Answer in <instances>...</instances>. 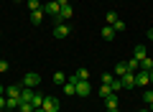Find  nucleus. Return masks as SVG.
Wrapping results in <instances>:
<instances>
[{
    "label": "nucleus",
    "mask_w": 153,
    "mask_h": 112,
    "mask_svg": "<svg viewBox=\"0 0 153 112\" xmlns=\"http://www.w3.org/2000/svg\"><path fill=\"white\" fill-rule=\"evenodd\" d=\"M38 84H41V76H38L36 71H28V74H23L21 87H28V89H33V87H38Z\"/></svg>",
    "instance_id": "nucleus-1"
},
{
    "label": "nucleus",
    "mask_w": 153,
    "mask_h": 112,
    "mask_svg": "<svg viewBox=\"0 0 153 112\" xmlns=\"http://www.w3.org/2000/svg\"><path fill=\"white\" fill-rule=\"evenodd\" d=\"M92 94V84L89 82H76V97H89Z\"/></svg>",
    "instance_id": "nucleus-2"
},
{
    "label": "nucleus",
    "mask_w": 153,
    "mask_h": 112,
    "mask_svg": "<svg viewBox=\"0 0 153 112\" xmlns=\"http://www.w3.org/2000/svg\"><path fill=\"white\" fill-rule=\"evenodd\" d=\"M120 82H123V89H133V87H138L135 84V71H128L125 76H120Z\"/></svg>",
    "instance_id": "nucleus-3"
},
{
    "label": "nucleus",
    "mask_w": 153,
    "mask_h": 112,
    "mask_svg": "<svg viewBox=\"0 0 153 112\" xmlns=\"http://www.w3.org/2000/svg\"><path fill=\"white\" fill-rule=\"evenodd\" d=\"M54 36H56V38H66V36H69V26H66V23H61V21H56Z\"/></svg>",
    "instance_id": "nucleus-4"
},
{
    "label": "nucleus",
    "mask_w": 153,
    "mask_h": 112,
    "mask_svg": "<svg viewBox=\"0 0 153 112\" xmlns=\"http://www.w3.org/2000/svg\"><path fill=\"white\" fill-rule=\"evenodd\" d=\"M44 13H46V16H59V13H61V5H59V3H56V0H54V3H46V5H44Z\"/></svg>",
    "instance_id": "nucleus-5"
},
{
    "label": "nucleus",
    "mask_w": 153,
    "mask_h": 112,
    "mask_svg": "<svg viewBox=\"0 0 153 112\" xmlns=\"http://www.w3.org/2000/svg\"><path fill=\"white\" fill-rule=\"evenodd\" d=\"M44 110L46 112H59V99H54V97H44Z\"/></svg>",
    "instance_id": "nucleus-6"
},
{
    "label": "nucleus",
    "mask_w": 153,
    "mask_h": 112,
    "mask_svg": "<svg viewBox=\"0 0 153 112\" xmlns=\"http://www.w3.org/2000/svg\"><path fill=\"white\" fill-rule=\"evenodd\" d=\"M135 84L138 87H146V84H151V76H148V71H135Z\"/></svg>",
    "instance_id": "nucleus-7"
},
{
    "label": "nucleus",
    "mask_w": 153,
    "mask_h": 112,
    "mask_svg": "<svg viewBox=\"0 0 153 112\" xmlns=\"http://www.w3.org/2000/svg\"><path fill=\"white\" fill-rule=\"evenodd\" d=\"M71 16H74V10H71V5H64V8H61V13H59V16H56V21L66 23V21H69V18H71Z\"/></svg>",
    "instance_id": "nucleus-8"
},
{
    "label": "nucleus",
    "mask_w": 153,
    "mask_h": 112,
    "mask_svg": "<svg viewBox=\"0 0 153 112\" xmlns=\"http://www.w3.org/2000/svg\"><path fill=\"white\" fill-rule=\"evenodd\" d=\"M44 16H46V13H44V8H41V10H33V13H31V23H33V26H41Z\"/></svg>",
    "instance_id": "nucleus-9"
},
{
    "label": "nucleus",
    "mask_w": 153,
    "mask_h": 112,
    "mask_svg": "<svg viewBox=\"0 0 153 112\" xmlns=\"http://www.w3.org/2000/svg\"><path fill=\"white\" fill-rule=\"evenodd\" d=\"M128 61H117V66H115V76H125L128 74Z\"/></svg>",
    "instance_id": "nucleus-10"
},
{
    "label": "nucleus",
    "mask_w": 153,
    "mask_h": 112,
    "mask_svg": "<svg viewBox=\"0 0 153 112\" xmlns=\"http://www.w3.org/2000/svg\"><path fill=\"white\" fill-rule=\"evenodd\" d=\"M100 36H102L105 41H112V38H115V28L112 26H105L102 31H100Z\"/></svg>",
    "instance_id": "nucleus-11"
},
{
    "label": "nucleus",
    "mask_w": 153,
    "mask_h": 112,
    "mask_svg": "<svg viewBox=\"0 0 153 112\" xmlns=\"http://www.w3.org/2000/svg\"><path fill=\"white\" fill-rule=\"evenodd\" d=\"M21 92H23V87H16V84H13V87H5V94H8V97H18V99H21Z\"/></svg>",
    "instance_id": "nucleus-12"
},
{
    "label": "nucleus",
    "mask_w": 153,
    "mask_h": 112,
    "mask_svg": "<svg viewBox=\"0 0 153 112\" xmlns=\"http://www.w3.org/2000/svg\"><path fill=\"white\" fill-rule=\"evenodd\" d=\"M33 97H36V92L28 89V87H23V92H21V102H31Z\"/></svg>",
    "instance_id": "nucleus-13"
},
{
    "label": "nucleus",
    "mask_w": 153,
    "mask_h": 112,
    "mask_svg": "<svg viewBox=\"0 0 153 112\" xmlns=\"http://www.w3.org/2000/svg\"><path fill=\"white\" fill-rule=\"evenodd\" d=\"M66 79H69V76H66L64 71H56V74H54V84H59V87H64Z\"/></svg>",
    "instance_id": "nucleus-14"
},
{
    "label": "nucleus",
    "mask_w": 153,
    "mask_h": 112,
    "mask_svg": "<svg viewBox=\"0 0 153 112\" xmlns=\"http://www.w3.org/2000/svg\"><path fill=\"white\" fill-rule=\"evenodd\" d=\"M76 82H89V71L87 69H84V66H82V69H76Z\"/></svg>",
    "instance_id": "nucleus-15"
},
{
    "label": "nucleus",
    "mask_w": 153,
    "mask_h": 112,
    "mask_svg": "<svg viewBox=\"0 0 153 112\" xmlns=\"http://www.w3.org/2000/svg\"><path fill=\"white\" fill-rule=\"evenodd\" d=\"M105 105H107V110H117V97H115V94L105 97Z\"/></svg>",
    "instance_id": "nucleus-16"
},
{
    "label": "nucleus",
    "mask_w": 153,
    "mask_h": 112,
    "mask_svg": "<svg viewBox=\"0 0 153 112\" xmlns=\"http://www.w3.org/2000/svg\"><path fill=\"white\" fill-rule=\"evenodd\" d=\"M64 94H66V97H74V94H76V87L71 84L69 79H66V84H64Z\"/></svg>",
    "instance_id": "nucleus-17"
},
{
    "label": "nucleus",
    "mask_w": 153,
    "mask_h": 112,
    "mask_svg": "<svg viewBox=\"0 0 153 112\" xmlns=\"http://www.w3.org/2000/svg\"><path fill=\"white\" fill-rule=\"evenodd\" d=\"M110 89H112V94H117V92L123 89V82H120V76H117V79H112V82H110Z\"/></svg>",
    "instance_id": "nucleus-18"
},
{
    "label": "nucleus",
    "mask_w": 153,
    "mask_h": 112,
    "mask_svg": "<svg viewBox=\"0 0 153 112\" xmlns=\"http://www.w3.org/2000/svg\"><path fill=\"white\" fill-rule=\"evenodd\" d=\"M140 69L143 71H151L153 69V59H148V56H146V59H140Z\"/></svg>",
    "instance_id": "nucleus-19"
},
{
    "label": "nucleus",
    "mask_w": 153,
    "mask_h": 112,
    "mask_svg": "<svg viewBox=\"0 0 153 112\" xmlns=\"http://www.w3.org/2000/svg\"><path fill=\"white\" fill-rule=\"evenodd\" d=\"M135 59H138V61L146 59V46H143V43H138V46H135Z\"/></svg>",
    "instance_id": "nucleus-20"
},
{
    "label": "nucleus",
    "mask_w": 153,
    "mask_h": 112,
    "mask_svg": "<svg viewBox=\"0 0 153 112\" xmlns=\"http://www.w3.org/2000/svg\"><path fill=\"white\" fill-rule=\"evenodd\" d=\"M18 105H21L18 97H8V107H5V110H18Z\"/></svg>",
    "instance_id": "nucleus-21"
},
{
    "label": "nucleus",
    "mask_w": 153,
    "mask_h": 112,
    "mask_svg": "<svg viewBox=\"0 0 153 112\" xmlns=\"http://www.w3.org/2000/svg\"><path fill=\"white\" fill-rule=\"evenodd\" d=\"M105 21H107V26H112V23L117 21V13H115V10H107V13H105Z\"/></svg>",
    "instance_id": "nucleus-22"
},
{
    "label": "nucleus",
    "mask_w": 153,
    "mask_h": 112,
    "mask_svg": "<svg viewBox=\"0 0 153 112\" xmlns=\"http://www.w3.org/2000/svg\"><path fill=\"white\" fill-rule=\"evenodd\" d=\"M97 94H100V97H110V94H112V89H110V84H102V87L97 89Z\"/></svg>",
    "instance_id": "nucleus-23"
},
{
    "label": "nucleus",
    "mask_w": 153,
    "mask_h": 112,
    "mask_svg": "<svg viewBox=\"0 0 153 112\" xmlns=\"http://www.w3.org/2000/svg\"><path fill=\"white\" fill-rule=\"evenodd\" d=\"M26 3H28V8H31V13H33V10H41V8H44V5H41V0H26Z\"/></svg>",
    "instance_id": "nucleus-24"
},
{
    "label": "nucleus",
    "mask_w": 153,
    "mask_h": 112,
    "mask_svg": "<svg viewBox=\"0 0 153 112\" xmlns=\"http://www.w3.org/2000/svg\"><path fill=\"white\" fill-rule=\"evenodd\" d=\"M31 105H33V110H36V107H44V94H36L31 99Z\"/></svg>",
    "instance_id": "nucleus-25"
},
{
    "label": "nucleus",
    "mask_w": 153,
    "mask_h": 112,
    "mask_svg": "<svg viewBox=\"0 0 153 112\" xmlns=\"http://www.w3.org/2000/svg\"><path fill=\"white\" fill-rule=\"evenodd\" d=\"M18 112H33V105L31 102H21L18 105Z\"/></svg>",
    "instance_id": "nucleus-26"
},
{
    "label": "nucleus",
    "mask_w": 153,
    "mask_h": 112,
    "mask_svg": "<svg viewBox=\"0 0 153 112\" xmlns=\"http://www.w3.org/2000/svg\"><path fill=\"white\" fill-rule=\"evenodd\" d=\"M112 28H115V33H123V31H125V23H123L120 18H117V21L112 23Z\"/></svg>",
    "instance_id": "nucleus-27"
},
{
    "label": "nucleus",
    "mask_w": 153,
    "mask_h": 112,
    "mask_svg": "<svg viewBox=\"0 0 153 112\" xmlns=\"http://www.w3.org/2000/svg\"><path fill=\"white\" fill-rule=\"evenodd\" d=\"M138 66H140V61H138V59H130V61H128V69H130V71H138Z\"/></svg>",
    "instance_id": "nucleus-28"
},
{
    "label": "nucleus",
    "mask_w": 153,
    "mask_h": 112,
    "mask_svg": "<svg viewBox=\"0 0 153 112\" xmlns=\"http://www.w3.org/2000/svg\"><path fill=\"white\" fill-rule=\"evenodd\" d=\"M143 102H148V105H151V102H153V89H148L146 94H143Z\"/></svg>",
    "instance_id": "nucleus-29"
},
{
    "label": "nucleus",
    "mask_w": 153,
    "mask_h": 112,
    "mask_svg": "<svg viewBox=\"0 0 153 112\" xmlns=\"http://www.w3.org/2000/svg\"><path fill=\"white\" fill-rule=\"evenodd\" d=\"M8 66H10V64H8L5 59H0V74H5V71H8Z\"/></svg>",
    "instance_id": "nucleus-30"
},
{
    "label": "nucleus",
    "mask_w": 153,
    "mask_h": 112,
    "mask_svg": "<svg viewBox=\"0 0 153 112\" xmlns=\"http://www.w3.org/2000/svg\"><path fill=\"white\" fill-rule=\"evenodd\" d=\"M112 79H115V74H102V84H110Z\"/></svg>",
    "instance_id": "nucleus-31"
},
{
    "label": "nucleus",
    "mask_w": 153,
    "mask_h": 112,
    "mask_svg": "<svg viewBox=\"0 0 153 112\" xmlns=\"http://www.w3.org/2000/svg\"><path fill=\"white\" fill-rule=\"evenodd\" d=\"M0 107H3V110L8 107V97H3V94H0Z\"/></svg>",
    "instance_id": "nucleus-32"
},
{
    "label": "nucleus",
    "mask_w": 153,
    "mask_h": 112,
    "mask_svg": "<svg viewBox=\"0 0 153 112\" xmlns=\"http://www.w3.org/2000/svg\"><path fill=\"white\" fill-rule=\"evenodd\" d=\"M146 36H148V41H153V28H148V33H146Z\"/></svg>",
    "instance_id": "nucleus-33"
},
{
    "label": "nucleus",
    "mask_w": 153,
    "mask_h": 112,
    "mask_svg": "<svg viewBox=\"0 0 153 112\" xmlns=\"http://www.w3.org/2000/svg\"><path fill=\"white\" fill-rule=\"evenodd\" d=\"M56 3H59L61 8H64V5H69V0H56Z\"/></svg>",
    "instance_id": "nucleus-34"
},
{
    "label": "nucleus",
    "mask_w": 153,
    "mask_h": 112,
    "mask_svg": "<svg viewBox=\"0 0 153 112\" xmlns=\"http://www.w3.org/2000/svg\"><path fill=\"white\" fill-rule=\"evenodd\" d=\"M33 112H46V110H44V107H36V110H33Z\"/></svg>",
    "instance_id": "nucleus-35"
},
{
    "label": "nucleus",
    "mask_w": 153,
    "mask_h": 112,
    "mask_svg": "<svg viewBox=\"0 0 153 112\" xmlns=\"http://www.w3.org/2000/svg\"><path fill=\"white\" fill-rule=\"evenodd\" d=\"M148 76H151V84H153V69H151V71H148Z\"/></svg>",
    "instance_id": "nucleus-36"
},
{
    "label": "nucleus",
    "mask_w": 153,
    "mask_h": 112,
    "mask_svg": "<svg viewBox=\"0 0 153 112\" xmlns=\"http://www.w3.org/2000/svg\"><path fill=\"white\" fill-rule=\"evenodd\" d=\"M0 94H5V87H3V84H0Z\"/></svg>",
    "instance_id": "nucleus-37"
},
{
    "label": "nucleus",
    "mask_w": 153,
    "mask_h": 112,
    "mask_svg": "<svg viewBox=\"0 0 153 112\" xmlns=\"http://www.w3.org/2000/svg\"><path fill=\"white\" fill-rule=\"evenodd\" d=\"M148 110H151V112H153V102H151V107H148Z\"/></svg>",
    "instance_id": "nucleus-38"
},
{
    "label": "nucleus",
    "mask_w": 153,
    "mask_h": 112,
    "mask_svg": "<svg viewBox=\"0 0 153 112\" xmlns=\"http://www.w3.org/2000/svg\"><path fill=\"white\" fill-rule=\"evenodd\" d=\"M107 112H117V110H107Z\"/></svg>",
    "instance_id": "nucleus-39"
},
{
    "label": "nucleus",
    "mask_w": 153,
    "mask_h": 112,
    "mask_svg": "<svg viewBox=\"0 0 153 112\" xmlns=\"http://www.w3.org/2000/svg\"><path fill=\"white\" fill-rule=\"evenodd\" d=\"M140 112H151V110H140Z\"/></svg>",
    "instance_id": "nucleus-40"
},
{
    "label": "nucleus",
    "mask_w": 153,
    "mask_h": 112,
    "mask_svg": "<svg viewBox=\"0 0 153 112\" xmlns=\"http://www.w3.org/2000/svg\"><path fill=\"white\" fill-rule=\"evenodd\" d=\"M8 112H16V110H8Z\"/></svg>",
    "instance_id": "nucleus-41"
},
{
    "label": "nucleus",
    "mask_w": 153,
    "mask_h": 112,
    "mask_svg": "<svg viewBox=\"0 0 153 112\" xmlns=\"http://www.w3.org/2000/svg\"><path fill=\"white\" fill-rule=\"evenodd\" d=\"M0 112H3V107H0Z\"/></svg>",
    "instance_id": "nucleus-42"
}]
</instances>
